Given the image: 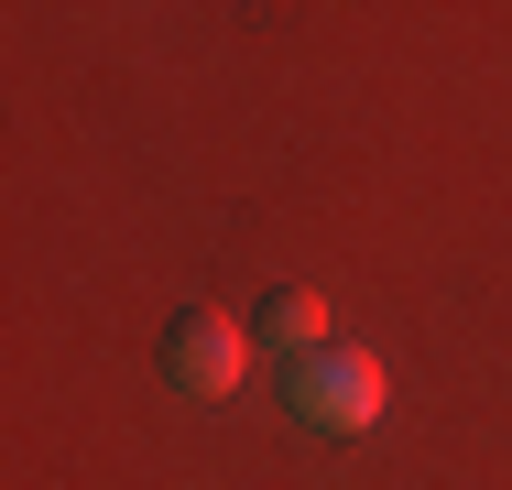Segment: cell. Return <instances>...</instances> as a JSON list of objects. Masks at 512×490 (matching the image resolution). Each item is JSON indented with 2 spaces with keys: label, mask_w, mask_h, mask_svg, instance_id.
<instances>
[{
  "label": "cell",
  "mask_w": 512,
  "mask_h": 490,
  "mask_svg": "<svg viewBox=\"0 0 512 490\" xmlns=\"http://www.w3.org/2000/svg\"><path fill=\"white\" fill-rule=\"evenodd\" d=\"M284 403H295V425L360 436V425H382V360H371V349H349V338H327L316 360L284 371Z\"/></svg>",
  "instance_id": "6da1fadb"
},
{
  "label": "cell",
  "mask_w": 512,
  "mask_h": 490,
  "mask_svg": "<svg viewBox=\"0 0 512 490\" xmlns=\"http://www.w3.org/2000/svg\"><path fill=\"white\" fill-rule=\"evenodd\" d=\"M164 371H175L186 392H229V382H240V316L186 305V316H175V338H164Z\"/></svg>",
  "instance_id": "7a4b0ae2"
},
{
  "label": "cell",
  "mask_w": 512,
  "mask_h": 490,
  "mask_svg": "<svg viewBox=\"0 0 512 490\" xmlns=\"http://www.w3.org/2000/svg\"><path fill=\"white\" fill-rule=\"evenodd\" d=\"M251 338H262V349H273V360L295 371V360H316V349H327V305H316V294H273Z\"/></svg>",
  "instance_id": "3957f363"
}]
</instances>
